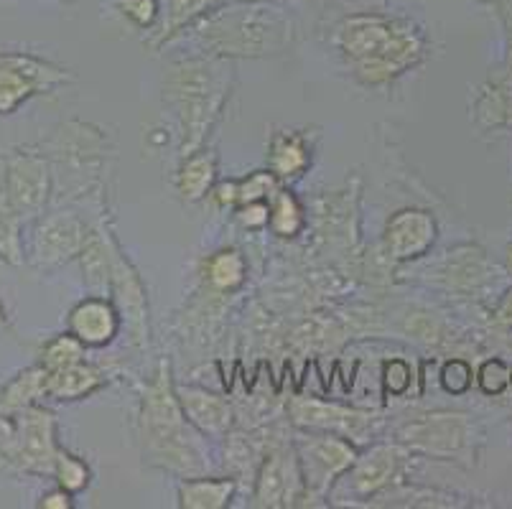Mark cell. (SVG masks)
Segmentation results:
<instances>
[{"mask_svg":"<svg viewBox=\"0 0 512 509\" xmlns=\"http://www.w3.org/2000/svg\"><path fill=\"white\" fill-rule=\"evenodd\" d=\"M441 385L451 395H462L472 385V367L464 359H449L441 367Z\"/></svg>","mask_w":512,"mask_h":509,"instance_id":"obj_29","label":"cell"},{"mask_svg":"<svg viewBox=\"0 0 512 509\" xmlns=\"http://www.w3.org/2000/svg\"><path fill=\"white\" fill-rule=\"evenodd\" d=\"M54 476H57L59 487L69 494H77L90 484V469H87L85 461H79L77 456L64 454L57 451V459H54Z\"/></svg>","mask_w":512,"mask_h":509,"instance_id":"obj_25","label":"cell"},{"mask_svg":"<svg viewBox=\"0 0 512 509\" xmlns=\"http://www.w3.org/2000/svg\"><path fill=\"white\" fill-rule=\"evenodd\" d=\"M339 46L367 84L388 82L423 56V36L413 23L367 13L342 23Z\"/></svg>","mask_w":512,"mask_h":509,"instance_id":"obj_1","label":"cell"},{"mask_svg":"<svg viewBox=\"0 0 512 509\" xmlns=\"http://www.w3.org/2000/svg\"><path fill=\"white\" fill-rule=\"evenodd\" d=\"M512 380V372L507 370V364L502 359H490V362L482 364L479 370V387H482L487 395H500Z\"/></svg>","mask_w":512,"mask_h":509,"instance_id":"obj_30","label":"cell"},{"mask_svg":"<svg viewBox=\"0 0 512 509\" xmlns=\"http://www.w3.org/2000/svg\"><path fill=\"white\" fill-rule=\"evenodd\" d=\"M293 420L301 426L324 428V431L344 433V436H355L357 441H365V433L370 428V415L355 413V410L339 408V405L316 403V400H293Z\"/></svg>","mask_w":512,"mask_h":509,"instance_id":"obj_12","label":"cell"},{"mask_svg":"<svg viewBox=\"0 0 512 509\" xmlns=\"http://www.w3.org/2000/svg\"><path fill=\"white\" fill-rule=\"evenodd\" d=\"M507 268L512 270V245H510V250H507Z\"/></svg>","mask_w":512,"mask_h":509,"instance_id":"obj_38","label":"cell"},{"mask_svg":"<svg viewBox=\"0 0 512 509\" xmlns=\"http://www.w3.org/2000/svg\"><path fill=\"white\" fill-rule=\"evenodd\" d=\"M464 415H426L403 428V441L426 454H456L464 446Z\"/></svg>","mask_w":512,"mask_h":509,"instance_id":"obj_10","label":"cell"},{"mask_svg":"<svg viewBox=\"0 0 512 509\" xmlns=\"http://www.w3.org/2000/svg\"><path fill=\"white\" fill-rule=\"evenodd\" d=\"M41 509H69L72 507V499H69V492H64L62 487L57 489V492H49L41 497L39 502Z\"/></svg>","mask_w":512,"mask_h":509,"instance_id":"obj_35","label":"cell"},{"mask_svg":"<svg viewBox=\"0 0 512 509\" xmlns=\"http://www.w3.org/2000/svg\"><path fill=\"white\" fill-rule=\"evenodd\" d=\"M202 31L212 49L237 56L276 54L291 41L288 21L273 11L268 16L255 11H227L207 21Z\"/></svg>","mask_w":512,"mask_h":509,"instance_id":"obj_4","label":"cell"},{"mask_svg":"<svg viewBox=\"0 0 512 509\" xmlns=\"http://www.w3.org/2000/svg\"><path fill=\"white\" fill-rule=\"evenodd\" d=\"M217 202L220 204H232L237 202V184H220L217 186Z\"/></svg>","mask_w":512,"mask_h":509,"instance_id":"obj_36","label":"cell"},{"mask_svg":"<svg viewBox=\"0 0 512 509\" xmlns=\"http://www.w3.org/2000/svg\"><path fill=\"white\" fill-rule=\"evenodd\" d=\"M301 464H304V482L314 492H324L334 476L355 464V448L339 438L316 436L304 438L299 446Z\"/></svg>","mask_w":512,"mask_h":509,"instance_id":"obj_8","label":"cell"},{"mask_svg":"<svg viewBox=\"0 0 512 509\" xmlns=\"http://www.w3.org/2000/svg\"><path fill=\"white\" fill-rule=\"evenodd\" d=\"M49 191V174L41 158L21 153L11 158L3 176V199L18 217H31L39 212L46 202Z\"/></svg>","mask_w":512,"mask_h":509,"instance_id":"obj_7","label":"cell"},{"mask_svg":"<svg viewBox=\"0 0 512 509\" xmlns=\"http://www.w3.org/2000/svg\"><path fill=\"white\" fill-rule=\"evenodd\" d=\"M169 97L176 102L184 128V146L181 153L189 156L202 143L204 133L212 125L225 97V84L220 72L209 64H184L169 79Z\"/></svg>","mask_w":512,"mask_h":509,"instance_id":"obj_3","label":"cell"},{"mask_svg":"<svg viewBox=\"0 0 512 509\" xmlns=\"http://www.w3.org/2000/svg\"><path fill=\"white\" fill-rule=\"evenodd\" d=\"M217 0H171V13H169V31H176L184 26L186 21H192L199 13L209 11Z\"/></svg>","mask_w":512,"mask_h":509,"instance_id":"obj_31","label":"cell"},{"mask_svg":"<svg viewBox=\"0 0 512 509\" xmlns=\"http://www.w3.org/2000/svg\"><path fill=\"white\" fill-rule=\"evenodd\" d=\"M411 385V367H408L403 359H395L385 367V387H388L393 395H400L406 392V387Z\"/></svg>","mask_w":512,"mask_h":509,"instance_id":"obj_33","label":"cell"},{"mask_svg":"<svg viewBox=\"0 0 512 509\" xmlns=\"http://www.w3.org/2000/svg\"><path fill=\"white\" fill-rule=\"evenodd\" d=\"M85 227L72 214L44 219L34 235V258L39 265H57L85 250Z\"/></svg>","mask_w":512,"mask_h":509,"instance_id":"obj_9","label":"cell"},{"mask_svg":"<svg viewBox=\"0 0 512 509\" xmlns=\"http://www.w3.org/2000/svg\"><path fill=\"white\" fill-rule=\"evenodd\" d=\"M143 436H146L148 451L161 464H169L171 469L197 471V438L189 433L184 418L179 413L174 395L169 390V380H161L148 390V398L143 403Z\"/></svg>","mask_w":512,"mask_h":509,"instance_id":"obj_2","label":"cell"},{"mask_svg":"<svg viewBox=\"0 0 512 509\" xmlns=\"http://www.w3.org/2000/svg\"><path fill=\"white\" fill-rule=\"evenodd\" d=\"M301 224H304V217H301L299 202H296L291 194H286V191L273 196V207H271L273 232L281 237H293L301 230Z\"/></svg>","mask_w":512,"mask_h":509,"instance_id":"obj_24","label":"cell"},{"mask_svg":"<svg viewBox=\"0 0 512 509\" xmlns=\"http://www.w3.org/2000/svg\"><path fill=\"white\" fill-rule=\"evenodd\" d=\"M276 179L273 174H253L250 179H245L242 184H237V204H253L263 202L268 196H276Z\"/></svg>","mask_w":512,"mask_h":509,"instance_id":"obj_28","label":"cell"},{"mask_svg":"<svg viewBox=\"0 0 512 509\" xmlns=\"http://www.w3.org/2000/svg\"><path fill=\"white\" fill-rule=\"evenodd\" d=\"M82 357H85V344L79 342L77 336H57L41 352V367L49 372L64 370V367L82 362Z\"/></svg>","mask_w":512,"mask_h":509,"instance_id":"obj_22","label":"cell"},{"mask_svg":"<svg viewBox=\"0 0 512 509\" xmlns=\"http://www.w3.org/2000/svg\"><path fill=\"white\" fill-rule=\"evenodd\" d=\"M181 405L186 415L207 433H222L230 428L232 413L225 400L214 398L204 390H184L181 392Z\"/></svg>","mask_w":512,"mask_h":509,"instance_id":"obj_17","label":"cell"},{"mask_svg":"<svg viewBox=\"0 0 512 509\" xmlns=\"http://www.w3.org/2000/svg\"><path fill=\"white\" fill-rule=\"evenodd\" d=\"M497 319H500L502 324H512V293L505 298V303L500 306V311H497Z\"/></svg>","mask_w":512,"mask_h":509,"instance_id":"obj_37","label":"cell"},{"mask_svg":"<svg viewBox=\"0 0 512 509\" xmlns=\"http://www.w3.org/2000/svg\"><path fill=\"white\" fill-rule=\"evenodd\" d=\"M245 278V260L240 258V252H220L209 260V283L220 291H232Z\"/></svg>","mask_w":512,"mask_h":509,"instance_id":"obj_23","label":"cell"},{"mask_svg":"<svg viewBox=\"0 0 512 509\" xmlns=\"http://www.w3.org/2000/svg\"><path fill=\"white\" fill-rule=\"evenodd\" d=\"M0 469H18L16 415L0 410Z\"/></svg>","mask_w":512,"mask_h":509,"instance_id":"obj_27","label":"cell"},{"mask_svg":"<svg viewBox=\"0 0 512 509\" xmlns=\"http://www.w3.org/2000/svg\"><path fill=\"white\" fill-rule=\"evenodd\" d=\"M0 258L18 263L21 260V242H18V214L8 207L0 194Z\"/></svg>","mask_w":512,"mask_h":509,"instance_id":"obj_26","label":"cell"},{"mask_svg":"<svg viewBox=\"0 0 512 509\" xmlns=\"http://www.w3.org/2000/svg\"><path fill=\"white\" fill-rule=\"evenodd\" d=\"M299 484V469L291 456L286 459V454H273L260 471L255 504L258 507H288L299 497Z\"/></svg>","mask_w":512,"mask_h":509,"instance_id":"obj_13","label":"cell"},{"mask_svg":"<svg viewBox=\"0 0 512 509\" xmlns=\"http://www.w3.org/2000/svg\"><path fill=\"white\" fill-rule=\"evenodd\" d=\"M235 484L232 482H186L181 484V507L189 509H220L230 502Z\"/></svg>","mask_w":512,"mask_h":509,"instance_id":"obj_19","label":"cell"},{"mask_svg":"<svg viewBox=\"0 0 512 509\" xmlns=\"http://www.w3.org/2000/svg\"><path fill=\"white\" fill-rule=\"evenodd\" d=\"M395 466H398V451L393 446H377L372 448L370 454L355 466V474L349 476L352 479V489H355L360 497L377 492L380 487L390 482Z\"/></svg>","mask_w":512,"mask_h":509,"instance_id":"obj_15","label":"cell"},{"mask_svg":"<svg viewBox=\"0 0 512 509\" xmlns=\"http://www.w3.org/2000/svg\"><path fill=\"white\" fill-rule=\"evenodd\" d=\"M125 16H130L138 26H151L153 18H156L158 6L156 0H123Z\"/></svg>","mask_w":512,"mask_h":509,"instance_id":"obj_34","label":"cell"},{"mask_svg":"<svg viewBox=\"0 0 512 509\" xmlns=\"http://www.w3.org/2000/svg\"><path fill=\"white\" fill-rule=\"evenodd\" d=\"M237 219H240L242 227H248V230H260V227H265V224L271 222V207L263 202L242 204V209L237 212Z\"/></svg>","mask_w":512,"mask_h":509,"instance_id":"obj_32","label":"cell"},{"mask_svg":"<svg viewBox=\"0 0 512 509\" xmlns=\"http://www.w3.org/2000/svg\"><path fill=\"white\" fill-rule=\"evenodd\" d=\"M64 69L51 67L23 51L0 54V115H11L39 90L64 82Z\"/></svg>","mask_w":512,"mask_h":509,"instance_id":"obj_5","label":"cell"},{"mask_svg":"<svg viewBox=\"0 0 512 509\" xmlns=\"http://www.w3.org/2000/svg\"><path fill=\"white\" fill-rule=\"evenodd\" d=\"M39 398H46V370L44 367H31V370L13 377L0 390V410L3 413H16V410L34 405Z\"/></svg>","mask_w":512,"mask_h":509,"instance_id":"obj_18","label":"cell"},{"mask_svg":"<svg viewBox=\"0 0 512 509\" xmlns=\"http://www.w3.org/2000/svg\"><path fill=\"white\" fill-rule=\"evenodd\" d=\"M102 382L100 372L87 367V364H72L64 370H46V398L54 400H77L97 390Z\"/></svg>","mask_w":512,"mask_h":509,"instance_id":"obj_16","label":"cell"},{"mask_svg":"<svg viewBox=\"0 0 512 509\" xmlns=\"http://www.w3.org/2000/svg\"><path fill=\"white\" fill-rule=\"evenodd\" d=\"M3 321H6V311H3V306H0V326H3Z\"/></svg>","mask_w":512,"mask_h":509,"instance_id":"obj_39","label":"cell"},{"mask_svg":"<svg viewBox=\"0 0 512 509\" xmlns=\"http://www.w3.org/2000/svg\"><path fill=\"white\" fill-rule=\"evenodd\" d=\"M271 166L278 176H299L309 166V153L304 143L293 135H281L273 140Z\"/></svg>","mask_w":512,"mask_h":509,"instance_id":"obj_20","label":"cell"},{"mask_svg":"<svg viewBox=\"0 0 512 509\" xmlns=\"http://www.w3.org/2000/svg\"><path fill=\"white\" fill-rule=\"evenodd\" d=\"M436 237V222L428 212L406 209L388 222V252L395 260L418 258L431 247Z\"/></svg>","mask_w":512,"mask_h":509,"instance_id":"obj_11","label":"cell"},{"mask_svg":"<svg viewBox=\"0 0 512 509\" xmlns=\"http://www.w3.org/2000/svg\"><path fill=\"white\" fill-rule=\"evenodd\" d=\"M214 181V161L209 156H194L184 163L179 174V191L184 199L197 202L209 191Z\"/></svg>","mask_w":512,"mask_h":509,"instance_id":"obj_21","label":"cell"},{"mask_svg":"<svg viewBox=\"0 0 512 509\" xmlns=\"http://www.w3.org/2000/svg\"><path fill=\"white\" fill-rule=\"evenodd\" d=\"M13 415L18 426V469L36 474L54 471L59 451L54 443V415L36 405L16 410Z\"/></svg>","mask_w":512,"mask_h":509,"instance_id":"obj_6","label":"cell"},{"mask_svg":"<svg viewBox=\"0 0 512 509\" xmlns=\"http://www.w3.org/2000/svg\"><path fill=\"white\" fill-rule=\"evenodd\" d=\"M69 331L85 347H100V344L110 342L118 331V316H115L113 306L102 298H87L72 308Z\"/></svg>","mask_w":512,"mask_h":509,"instance_id":"obj_14","label":"cell"}]
</instances>
